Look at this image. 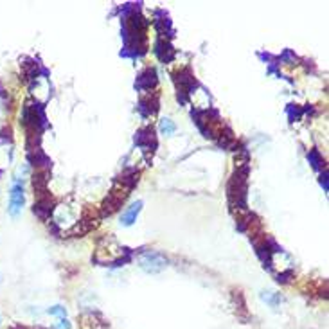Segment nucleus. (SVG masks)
I'll list each match as a JSON object with an SVG mask.
<instances>
[{"instance_id": "obj_1", "label": "nucleus", "mask_w": 329, "mask_h": 329, "mask_svg": "<svg viewBox=\"0 0 329 329\" xmlns=\"http://www.w3.org/2000/svg\"><path fill=\"white\" fill-rule=\"evenodd\" d=\"M246 176H248V164L238 166L227 185V196H229L230 205L234 209L238 207V211H245L246 207Z\"/></svg>"}, {"instance_id": "obj_2", "label": "nucleus", "mask_w": 329, "mask_h": 329, "mask_svg": "<svg viewBox=\"0 0 329 329\" xmlns=\"http://www.w3.org/2000/svg\"><path fill=\"white\" fill-rule=\"evenodd\" d=\"M139 264L146 273H160L164 268L168 266V257L162 256L160 252L148 250L140 254Z\"/></svg>"}, {"instance_id": "obj_3", "label": "nucleus", "mask_w": 329, "mask_h": 329, "mask_svg": "<svg viewBox=\"0 0 329 329\" xmlns=\"http://www.w3.org/2000/svg\"><path fill=\"white\" fill-rule=\"evenodd\" d=\"M81 328L83 329H110L108 322L105 320V317L101 315L99 311H95V309H87V311L81 313Z\"/></svg>"}, {"instance_id": "obj_4", "label": "nucleus", "mask_w": 329, "mask_h": 329, "mask_svg": "<svg viewBox=\"0 0 329 329\" xmlns=\"http://www.w3.org/2000/svg\"><path fill=\"white\" fill-rule=\"evenodd\" d=\"M135 144L139 146L140 150L144 151V153H153V150L156 148V137H155V132L151 126H144V128H140L137 133H135Z\"/></svg>"}, {"instance_id": "obj_5", "label": "nucleus", "mask_w": 329, "mask_h": 329, "mask_svg": "<svg viewBox=\"0 0 329 329\" xmlns=\"http://www.w3.org/2000/svg\"><path fill=\"white\" fill-rule=\"evenodd\" d=\"M23 207V185L20 182H15L9 193V214L18 216Z\"/></svg>"}, {"instance_id": "obj_6", "label": "nucleus", "mask_w": 329, "mask_h": 329, "mask_svg": "<svg viewBox=\"0 0 329 329\" xmlns=\"http://www.w3.org/2000/svg\"><path fill=\"white\" fill-rule=\"evenodd\" d=\"M156 83H158V78H156V72L155 68H144L142 72L137 76V81H135V88L137 90H142V92H146V90H151L155 88Z\"/></svg>"}, {"instance_id": "obj_7", "label": "nucleus", "mask_w": 329, "mask_h": 329, "mask_svg": "<svg viewBox=\"0 0 329 329\" xmlns=\"http://www.w3.org/2000/svg\"><path fill=\"white\" fill-rule=\"evenodd\" d=\"M155 54L160 62L168 63L175 58V49L171 47V44H169L166 38H158L155 42Z\"/></svg>"}, {"instance_id": "obj_8", "label": "nucleus", "mask_w": 329, "mask_h": 329, "mask_svg": "<svg viewBox=\"0 0 329 329\" xmlns=\"http://www.w3.org/2000/svg\"><path fill=\"white\" fill-rule=\"evenodd\" d=\"M139 112L142 117H150V115H153V113L158 110V95L153 94V95H144L142 99L139 101Z\"/></svg>"}, {"instance_id": "obj_9", "label": "nucleus", "mask_w": 329, "mask_h": 329, "mask_svg": "<svg viewBox=\"0 0 329 329\" xmlns=\"http://www.w3.org/2000/svg\"><path fill=\"white\" fill-rule=\"evenodd\" d=\"M34 212H36L42 219H47V218L50 216V212H52V198H50L49 195H40L38 201H36V205H34Z\"/></svg>"}, {"instance_id": "obj_10", "label": "nucleus", "mask_w": 329, "mask_h": 329, "mask_svg": "<svg viewBox=\"0 0 329 329\" xmlns=\"http://www.w3.org/2000/svg\"><path fill=\"white\" fill-rule=\"evenodd\" d=\"M140 209H142V201H135L133 205L128 207V211L124 212L123 216H121V223L126 225V227H130V225H133V221L137 219V216H139Z\"/></svg>"}, {"instance_id": "obj_11", "label": "nucleus", "mask_w": 329, "mask_h": 329, "mask_svg": "<svg viewBox=\"0 0 329 329\" xmlns=\"http://www.w3.org/2000/svg\"><path fill=\"white\" fill-rule=\"evenodd\" d=\"M232 302H234V306H238V317L241 320H248V311H246V304H245V297L241 293L240 290L238 291H232Z\"/></svg>"}, {"instance_id": "obj_12", "label": "nucleus", "mask_w": 329, "mask_h": 329, "mask_svg": "<svg viewBox=\"0 0 329 329\" xmlns=\"http://www.w3.org/2000/svg\"><path fill=\"white\" fill-rule=\"evenodd\" d=\"M261 299L266 302V304H270L272 307H277L281 302H283V297H281L279 293H273V291H263Z\"/></svg>"}, {"instance_id": "obj_13", "label": "nucleus", "mask_w": 329, "mask_h": 329, "mask_svg": "<svg viewBox=\"0 0 329 329\" xmlns=\"http://www.w3.org/2000/svg\"><path fill=\"white\" fill-rule=\"evenodd\" d=\"M307 160L311 162V166L315 169H322L324 160H322V156H320V153H318L317 150H311L309 153H307Z\"/></svg>"}, {"instance_id": "obj_14", "label": "nucleus", "mask_w": 329, "mask_h": 329, "mask_svg": "<svg viewBox=\"0 0 329 329\" xmlns=\"http://www.w3.org/2000/svg\"><path fill=\"white\" fill-rule=\"evenodd\" d=\"M160 132L164 135H173L175 132H176V126H175V123L171 121V119L164 117L160 121Z\"/></svg>"}, {"instance_id": "obj_15", "label": "nucleus", "mask_w": 329, "mask_h": 329, "mask_svg": "<svg viewBox=\"0 0 329 329\" xmlns=\"http://www.w3.org/2000/svg\"><path fill=\"white\" fill-rule=\"evenodd\" d=\"M291 279H293V270H286L277 275V283H281V285H288Z\"/></svg>"}, {"instance_id": "obj_16", "label": "nucleus", "mask_w": 329, "mask_h": 329, "mask_svg": "<svg viewBox=\"0 0 329 329\" xmlns=\"http://www.w3.org/2000/svg\"><path fill=\"white\" fill-rule=\"evenodd\" d=\"M49 313L50 315H56V317H60V318H63L65 315H67V311H65V307L63 306H52L49 309Z\"/></svg>"}, {"instance_id": "obj_17", "label": "nucleus", "mask_w": 329, "mask_h": 329, "mask_svg": "<svg viewBox=\"0 0 329 329\" xmlns=\"http://www.w3.org/2000/svg\"><path fill=\"white\" fill-rule=\"evenodd\" d=\"M52 329H70V322L67 320V317H63L58 320V324H54V328Z\"/></svg>"}, {"instance_id": "obj_18", "label": "nucleus", "mask_w": 329, "mask_h": 329, "mask_svg": "<svg viewBox=\"0 0 329 329\" xmlns=\"http://www.w3.org/2000/svg\"><path fill=\"white\" fill-rule=\"evenodd\" d=\"M320 184L324 185V189L328 191V173H326V171H324V175L320 176Z\"/></svg>"}]
</instances>
